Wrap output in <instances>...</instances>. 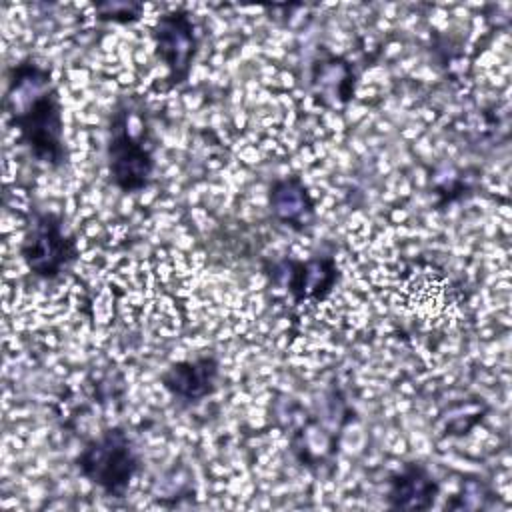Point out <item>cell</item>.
<instances>
[{
	"instance_id": "6da1fadb",
	"label": "cell",
	"mask_w": 512,
	"mask_h": 512,
	"mask_svg": "<svg viewBox=\"0 0 512 512\" xmlns=\"http://www.w3.org/2000/svg\"><path fill=\"white\" fill-rule=\"evenodd\" d=\"M4 108L20 144L36 162L52 170L68 164L62 102L50 68L36 58L12 64L6 70Z\"/></svg>"
},
{
	"instance_id": "7a4b0ae2",
	"label": "cell",
	"mask_w": 512,
	"mask_h": 512,
	"mask_svg": "<svg viewBox=\"0 0 512 512\" xmlns=\"http://www.w3.org/2000/svg\"><path fill=\"white\" fill-rule=\"evenodd\" d=\"M74 466L104 496L120 500L140 472L142 458L132 436L122 426H110L84 444Z\"/></svg>"
},
{
	"instance_id": "3957f363",
	"label": "cell",
	"mask_w": 512,
	"mask_h": 512,
	"mask_svg": "<svg viewBox=\"0 0 512 512\" xmlns=\"http://www.w3.org/2000/svg\"><path fill=\"white\" fill-rule=\"evenodd\" d=\"M106 166L110 182L124 194H138L150 186L156 158L150 140L130 130V108L118 104L108 122Z\"/></svg>"
},
{
	"instance_id": "277c9868",
	"label": "cell",
	"mask_w": 512,
	"mask_h": 512,
	"mask_svg": "<svg viewBox=\"0 0 512 512\" xmlns=\"http://www.w3.org/2000/svg\"><path fill=\"white\" fill-rule=\"evenodd\" d=\"M20 256L36 278L56 280L72 270L80 248L76 236L66 230L60 214L34 210L20 242Z\"/></svg>"
},
{
	"instance_id": "5b68a950",
	"label": "cell",
	"mask_w": 512,
	"mask_h": 512,
	"mask_svg": "<svg viewBox=\"0 0 512 512\" xmlns=\"http://www.w3.org/2000/svg\"><path fill=\"white\" fill-rule=\"evenodd\" d=\"M154 54L166 66V88L182 86L200 50V34L186 8H174L156 18L150 28Z\"/></svg>"
},
{
	"instance_id": "8992f818",
	"label": "cell",
	"mask_w": 512,
	"mask_h": 512,
	"mask_svg": "<svg viewBox=\"0 0 512 512\" xmlns=\"http://www.w3.org/2000/svg\"><path fill=\"white\" fill-rule=\"evenodd\" d=\"M270 274L288 292L294 306L324 302L340 280V270L332 256L286 258L274 264Z\"/></svg>"
},
{
	"instance_id": "52a82bcc",
	"label": "cell",
	"mask_w": 512,
	"mask_h": 512,
	"mask_svg": "<svg viewBox=\"0 0 512 512\" xmlns=\"http://www.w3.org/2000/svg\"><path fill=\"white\" fill-rule=\"evenodd\" d=\"M220 362L214 354H200L196 358L170 364L160 382L164 390L180 406H198L218 390Z\"/></svg>"
},
{
	"instance_id": "ba28073f",
	"label": "cell",
	"mask_w": 512,
	"mask_h": 512,
	"mask_svg": "<svg viewBox=\"0 0 512 512\" xmlns=\"http://www.w3.org/2000/svg\"><path fill=\"white\" fill-rule=\"evenodd\" d=\"M268 206L282 226L304 234L310 232L316 220L314 198L300 176H284L270 184Z\"/></svg>"
},
{
	"instance_id": "9c48e42d",
	"label": "cell",
	"mask_w": 512,
	"mask_h": 512,
	"mask_svg": "<svg viewBox=\"0 0 512 512\" xmlns=\"http://www.w3.org/2000/svg\"><path fill=\"white\" fill-rule=\"evenodd\" d=\"M440 494V482L420 462H406L388 478L386 504L394 510H428Z\"/></svg>"
},
{
	"instance_id": "30bf717a",
	"label": "cell",
	"mask_w": 512,
	"mask_h": 512,
	"mask_svg": "<svg viewBox=\"0 0 512 512\" xmlns=\"http://www.w3.org/2000/svg\"><path fill=\"white\" fill-rule=\"evenodd\" d=\"M310 84H312L314 94L324 104L342 106L354 94L356 74H354L352 64L346 58L328 54L312 64Z\"/></svg>"
},
{
	"instance_id": "8fae6325",
	"label": "cell",
	"mask_w": 512,
	"mask_h": 512,
	"mask_svg": "<svg viewBox=\"0 0 512 512\" xmlns=\"http://www.w3.org/2000/svg\"><path fill=\"white\" fill-rule=\"evenodd\" d=\"M96 18L114 24H134L142 18L144 6L134 0H106L94 4Z\"/></svg>"
}]
</instances>
